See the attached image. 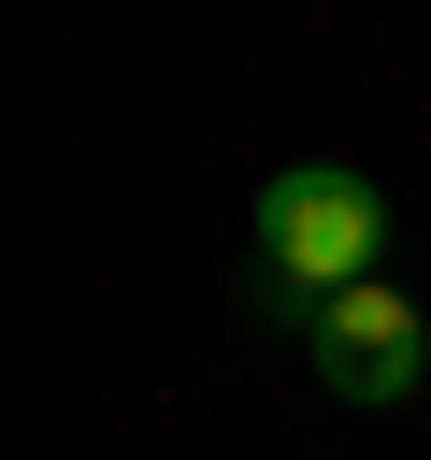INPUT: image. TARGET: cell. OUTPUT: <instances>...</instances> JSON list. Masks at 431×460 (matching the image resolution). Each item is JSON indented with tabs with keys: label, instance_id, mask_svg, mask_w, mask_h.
Listing matches in <instances>:
<instances>
[{
	"label": "cell",
	"instance_id": "1",
	"mask_svg": "<svg viewBox=\"0 0 431 460\" xmlns=\"http://www.w3.org/2000/svg\"><path fill=\"white\" fill-rule=\"evenodd\" d=\"M374 244H388V201H374L345 158H287V172L259 187V288H273L287 316L374 288Z\"/></svg>",
	"mask_w": 431,
	"mask_h": 460
},
{
	"label": "cell",
	"instance_id": "2",
	"mask_svg": "<svg viewBox=\"0 0 431 460\" xmlns=\"http://www.w3.org/2000/svg\"><path fill=\"white\" fill-rule=\"evenodd\" d=\"M302 359H316V388H330V402H402V388L431 374V316L374 273V288H345V302H316V316H302Z\"/></svg>",
	"mask_w": 431,
	"mask_h": 460
}]
</instances>
